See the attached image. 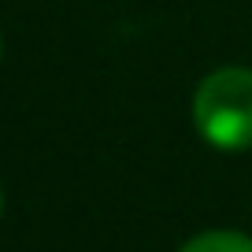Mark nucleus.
I'll return each mask as SVG.
<instances>
[{
    "label": "nucleus",
    "instance_id": "nucleus-1",
    "mask_svg": "<svg viewBox=\"0 0 252 252\" xmlns=\"http://www.w3.org/2000/svg\"><path fill=\"white\" fill-rule=\"evenodd\" d=\"M193 123L200 137L222 152L252 149V71L222 67L197 86Z\"/></svg>",
    "mask_w": 252,
    "mask_h": 252
},
{
    "label": "nucleus",
    "instance_id": "nucleus-2",
    "mask_svg": "<svg viewBox=\"0 0 252 252\" xmlns=\"http://www.w3.org/2000/svg\"><path fill=\"white\" fill-rule=\"evenodd\" d=\"M178 252H252V237L234 234V230H208L186 241Z\"/></svg>",
    "mask_w": 252,
    "mask_h": 252
},
{
    "label": "nucleus",
    "instance_id": "nucleus-3",
    "mask_svg": "<svg viewBox=\"0 0 252 252\" xmlns=\"http://www.w3.org/2000/svg\"><path fill=\"white\" fill-rule=\"evenodd\" d=\"M0 212H4V200H0Z\"/></svg>",
    "mask_w": 252,
    "mask_h": 252
}]
</instances>
